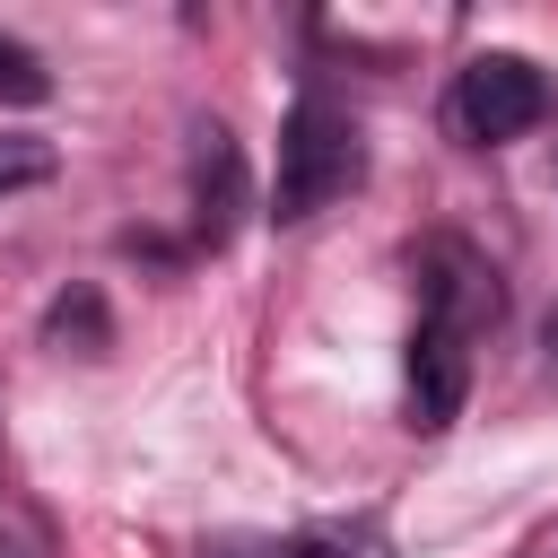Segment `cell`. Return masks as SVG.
<instances>
[{"label": "cell", "mask_w": 558, "mask_h": 558, "mask_svg": "<svg viewBox=\"0 0 558 558\" xmlns=\"http://www.w3.org/2000/svg\"><path fill=\"white\" fill-rule=\"evenodd\" d=\"M497 323V270L462 244L436 235L418 253V331H410V427H445L471 392V340Z\"/></svg>", "instance_id": "obj_1"}, {"label": "cell", "mask_w": 558, "mask_h": 558, "mask_svg": "<svg viewBox=\"0 0 558 558\" xmlns=\"http://www.w3.org/2000/svg\"><path fill=\"white\" fill-rule=\"evenodd\" d=\"M44 96H52V70L17 35H0V105H44Z\"/></svg>", "instance_id": "obj_4"}, {"label": "cell", "mask_w": 558, "mask_h": 558, "mask_svg": "<svg viewBox=\"0 0 558 558\" xmlns=\"http://www.w3.org/2000/svg\"><path fill=\"white\" fill-rule=\"evenodd\" d=\"M235 558H384L375 532H305V541H279V549H235Z\"/></svg>", "instance_id": "obj_5"}, {"label": "cell", "mask_w": 558, "mask_h": 558, "mask_svg": "<svg viewBox=\"0 0 558 558\" xmlns=\"http://www.w3.org/2000/svg\"><path fill=\"white\" fill-rule=\"evenodd\" d=\"M44 174H52V148H44V140H9V131H0V201H9V192H26V183H44Z\"/></svg>", "instance_id": "obj_6"}, {"label": "cell", "mask_w": 558, "mask_h": 558, "mask_svg": "<svg viewBox=\"0 0 558 558\" xmlns=\"http://www.w3.org/2000/svg\"><path fill=\"white\" fill-rule=\"evenodd\" d=\"M357 174H366L357 122H349L340 105L305 96V105L288 113V131H279V192H270V209H279V218H314V209H331L340 192H357Z\"/></svg>", "instance_id": "obj_2"}, {"label": "cell", "mask_w": 558, "mask_h": 558, "mask_svg": "<svg viewBox=\"0 0 558 558\" xmlns=\"http://www.w3.org/2000/svg\"><path fill=\"white\" fill-rule=\"evenodd\" d=\"M541 349H549V366H558V305H549V323H541Z\"/></svg>", "instance_id": "obj_7"}, {"label": "cell", "mask_w": 558, "mask_h": 558, "mask_svg": "<svg viewBox=\"0 0 558 558\" xmlns=\"http://www.w3.org/2000/svg\"><path fill=\"white\" fill-rule=\"evenodd\" d=\"M541 113H549V78H541L532 61H514V52L462 61V78H453V131H462L471 148H506V140H523Z\"/></svg>", "instance_id": "obj_3"}]
</instances>
